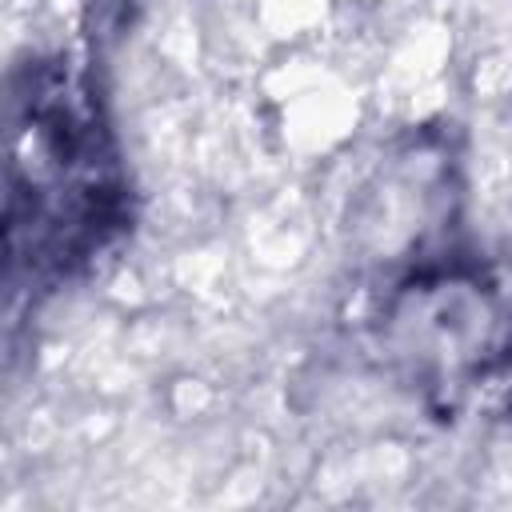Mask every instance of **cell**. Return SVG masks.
Listing matches in <instances>:
<instances>
[{
	"label": "cell",
	"instance_id": "cell-1",
	"mask_svg": "<svg viewBox=\"0 0 512 512\" xmlns=\"http://www.w3.org/2000/svg\"><path fill=\"white\" fill-rule=\"evenodd\" d=\"M12 268L68 272L124 224V184L108 136L72 80L40 64L12 92L8 144Z\"/></svg>",
	"mask_w": 512,
	"mask_h": 512
}]
</instances>
